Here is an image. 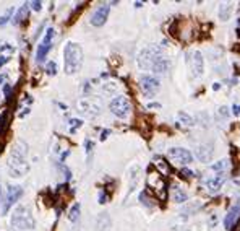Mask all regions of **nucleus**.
Here are the masks:
<instances>
[{"mask_svg": "<svg viewBox=\"0 0 240 231\" xmlns=\"http://www.w3.org/2000/svg\"><path fill=\"white\" fill-rule=\"evenodd\" d=\"M172 200L174 202H177V203H183V202H187L188 200V195H187V192L182 189L180 186H172Z\"/></svg>", "mask_w": 240, "mask_h": 231, "instance_id": "nucleus-15", "label": "nucleus"}, {"mask_svg": "<svg viewBox=\"0 0 240 231\" xmlns=\"http://www.w3.org/2000/svg\"><path fill=\"white\" fill-rule=\"evenodd\" d=\"M80 106L83 107V112H88L89 116H96V114H99V107L101 106L99 104H93V101H89V99H85V101H81L80 103Z\"/></svg>", "mask_w": 240, "mask_h": 231, "instance_id": "nucleus-16", "label": "nucleus"}, {"mask_svg": "<svg viewBox=\"0 0 240 231\" xmlns=\"http://www.w3.org/2000/svg\"><path fill=\"white\" fill-rule=\"evenodd\" d=\"M109 11H110V3H102L93 11L91 15V25L93 26H102L107 21V16H109Z\"/></svg>", "mask_w": 240, "mask_h": 231, "instance_id": "nucleus-11", "label": "nucleus"}, {"mask_svg": "<svg viewBox=\"0 0 240 231\" xmlns=\"http://www.w3.org/2000/svg\"><path fill=\"white\" fill-rule=\"evenodd\" d=\"M54 36H55L54 28H47L45 36L42 38V41H41L39 46H37V50H36V60H37V64H42V62L45 60L49 50L52 49V39H54Z\"/></svg>", "mask_w": 240, "mask_h": 231, "instance_id": "nucleus-6", "label": "nucleus"}, {"mask_svg": "<svg viewBox=\"0 0 240 231\" xmlns=\"http://www.w3.org/2000/svg\"><path fill=\"white\" fill-rule=\"evenodd\" d=\"M109 107H110V112L114 116H117V117H120V119L128 117V114L131 111V104L127 96H115L114 99L110 101Z\"/></svg>", "mask_w": 240, "mask_h": 231, "instance_id": "nucleus-5", "label": "nucleus"}, {"mask_svg": "<svg viewBox=\"0 0 240 231\" xmlns=\"http://www.w3.org/2000/svg\"><path fill=\"white\" fill-rule=\"evenodd\" d=\"M45 72H47L49 75H55V73H57V64H55L54 60L49 62V64L45 65Z\"/></svg>", "mask_w": 240, "mask_h": 231, "instance_id": "nucleus-25", "label": "nucleus"}, {"mask_svg": "<svg viewBox=\"0 0 240 231\" xmlns=\"http://www.w3.org/2000/svg\"><path fill=\"white\" fill-rule=\"evenodd\" d=\"M167 155L172 161L179 163V165H190L193 163V155L191 151H188L187 148H180V146H174V148H169Z\"/></svg>", "mask_w": 240, "mask_h": 231, "instance_id": "nucleus-9", "label": "nucleus"}, {"mask_svg": "<svg viewBox=\"0 0 240 231\" xmlns=\"http://www.w3.org/2000/svg\"><path fill=\"white\" fill-rule=\"evenodd\" d=\"M187 64L190 65L191 75L193 77H200L205 72V62H203V55L198 50H193L187 55Z\"/></svg>", "mask_w": 240, "mask_h": 231, "instance_id": "nucleus-8", "label": "nucleus"}, {"mask_svg": "<svg viewBox=\"0 0 240 231\" xmlns=\"http://www.w3.org/2000/svg\"><path fill=\"white\" fill-rule=\"evenodd\" d=\"M11 225L16 226L18 230H33L34 228V218L31 215V212L26 208V207L20 205L13 210V215H11Z\"/></svg>", "mask_w": 240, "mask_h": 231, "instance_id": "nucleus-4", "label": "nucleus"}, {"mask_svg": "<svg viewBox=\"0 0 240 231\" xmlns=\"http://www.w3.org/2000/svg\"><path fill=\"white\" fill-rule=\"evenodd\" d=\"M148 184H149V187H153V189L156 191V194H157L159 199H165L167 189H165V182H164V179L161 177L159 171H153V173H149V176H148Z\"/></svg>", "mask_w": 240, "mask_h": 231, "instance_id": "nucleus-10", "label": "nucleus"}, {"mask_svg": "<svg viewBox=\"0 0 240 231\" xmlns=\"http://www.w3.org/2000/svg\"><path fill=\"white\" fill-rule=\"evenodd\" d=\"M232 10H234L232 3H221L219 5V18L222 21L229 20L230 15H232Z\"/></svg>", "mask_w": 240, "mask_h": 231, "instance_id": "nucleus-18", "label": "nucleus"}, {"mask_svg": "<svg viewBox=\"0 0 240 231\" xmlns=\"http://www.w3.org/2000/svg\"><path fill=\"white\" fill-rule=\"evenodd\" d=\"M140 88L143 91V95L151 98V96H154L161 88V83L159 80L153 75H143L140 77Z\"/></svg>", "mask_w": 240, "mask_h": 231, "instance_id": "nucleus-7", "label": "nucleus"}, {"mask_svg": "<svg viewBox=\"0 0 240 231\" xmlns=\"http://www.w3.org/2000/svg\"><path fill=\"white\" fill-rule=\"evenodd\" d=\"M26 16H28V5H23L20 8V10H18V13H16V16H15V20H13V23H15V25H18V23H21V21H25L26 20Z\"/></svg>", "mask_w": 240, "mask_h": 231, "instance_id": "nucleus-19", "label": "nucleus"}, {"mask_svg": "<svg viewBox=\"0 0 240 231\" xmlns=\"http://www.w3.org/2000/svg\"><path fill=\"white\" fill-rule=\"evenodd\" d=\"M7 127H8V112H3L0 116V137L5 134Z\"/></svg>", "mask_w": 240, "mask_h": 231, "instance_id": "nucleus-23", "label": "nucleus"}, {"mask_svg": "<svg viewBox=\"0 0 240 231\" xmlns=\"http://www.w3.org/2000/svg\"><path fill=\"white\" fill-rule=\"evenodd\" d=\"M213 151H214L213 145H200L198 146V158L201 161H209L213 156Z\"/></svg>", "mask_w": 240, "mask_h": 231, "instance_id": "nucleus-17", "label": "nucleus"}, {"mask_svg": "<svg viewBox=\"0 0 240 231\" xmlns=\"http://www.w3.org/2000/svg\"><path fill=\"white\" fill-rule=\"evenodd\" d=\"M107 202V195H105L104 192H101L99 194V203H105Z\"/></svg>", "mask_w": 240, "mask_h": 231, "instance_id": "nucleus-30", "label": "nucleus"}, {"mask_svg": "<svg viewBox=\"0 0 240 231\" xmlns=\"http://www.w3.org/2000/svg\"><path fill=\"white\" fill-rule=\"evenodd\" d=\"M23 195V189H21L20 186H10L8 187V192H7V199H5V205H3V208H2V212L3 213H7V212L10 210V207L15 203L20 197Z\"/></svg>", "mask_w": 240, "mask_h": 231, "instance_id": "nucleus-13", "label": "nucleus"}, {"mask_svg": "<svg viewBox=\"0 0 240 231\" xmlns=\"http://www.w3.org/2000/svg\"><path fill=\"white\" fill-rule=\"evenodd\" d=\"M70 126H71V132H75V127H80L81 126V121H78V119H71Z\"/></svg>", "mask_w": 240, "mask_h": 231, "instance_id": "nucleus-29", "label": "nucleus"}, {"mask_svg": "<svg viewBox=\"0 0 240 231\" xmlns=\"http://www.w3.org/2000/svg\"><path fill=\"white\" fill-rule=\"evenodd\" d=\"M227 165H229L227 160H221L217 163H214V165H211V171H214V173H225Z\"/></svg>", "mask_w": 240, "mask_h": 231, "instance_id": "nucleus-21", "label": "nucleus"}, {"mask_svg": "<svg viewBox=\"0 0 240 231\" xmlns=\"http://www.w3.org/2000/svg\"><path fill=\"white\" fill-rule=\"evenodd\" d=\"M107 135H109V130H102V135H101V138L104 140V138H107Z\"/></svg>", "mask_w": 240, "mask_h": 231, "instance_id": "nucleus-32", "label": "nucleus"}, {"mask_svg": "<svg viewBox=\"0 0 240 231\" xmlns=\"http://www.w3.org/2000/svg\"><path fill=\"white\" fill-rule=\"evenodd\" d=\"M3 80H5V75H0V83H2Z\"/></svg>", "mask_w": 240, "mask_h": 231, "instance_id": "nucleus-34", "label": "nucleus"}, {"mask_svg": "<svg viewBox=\"0 0 240 231\" xmlns=\"http://www.w3.org/2000/svg\"><path fill=\"white\" fill-rule=\"evenodd\" d=\"M179 119L182 121V124H183V126H193V119H191L190 116H187L185 112H180V114H179Z\"/></svg>", "mask_w": 240, "mask_h": 231, "instance_id": "nucleus-24", "label": "nucleus"}, {"mask_svg": "<svg viewBox=\"0 0 240 231\" xmlns=\"http://www.w3.org/2000/svg\"><path fill=\"white\" fill-rule=\"evenodd\" d=\"M28 145L25 142L18 140L15 146L10 151V161H8V168H10V176L20 177L28 171Z\"/></svg>", "mask_w": 240, "mask_h": 231, "instance_id": "nucleus-2", "label": "nucleus"}, {"mask_svg": "<svg viewBox=\"0 0 240 231\" xmlns=\"http://www.w3.org/2000/svg\"><path fill=\"white\" fill-rule=\"evenodd\" d=\"M80 210H81V207L80 203H73L70 208V212H68V220L70 221H76L78 218H80Z\"/></svg>", "mask_w": 240, "mask_h": 231, "instance_id": "nucleus-20", "label": "nucleus"}, {"mask_svg": "<svg viewBox=\"0 0 240 231\" xmlns=\"http://www.w3.org/2000/svg\"><path fill=\"white\" fill-rule=\"evenodd\" d=\"M138 65L145 70H153L154 73H165L170 68V60L164 55L162 47L148 46L138 55Z\"/></svg>", "mask_w": 240, "mask_h": 231, "instance_id": "nucleus-1", "label": "nucleus"}, {"mask_svg": "<svg viewBox=\"0 0 240 231\" xmlns=\"http://www.w3.org/2000/svg\"><path fill=\"white\" fill-rule=\"evenodd\" d=\"M225 181H227V173H216L211 179L206 181L205 186H206V189H208L209 194H216V192L221 191V187H222V184H224Z\"/></svg>", "mask_w": 240, "mask_h": 231, "instance_id": "nucleus-12", "label": "nucleus"}, {"mask_svg": "<svg viewBox=\"0 0 240 231\" xmlns=\"http://www.w3.org/2000/svg\"><path fill=\"white\" fill-rule=\"evenodd\" d=\"M239 218H240V203H237V205L230 207L229 212H227V215H225V218H224V226H225V230H229V231L232 230Z\"/></svg>", "mask_w": 240, "mask_h": 231, "instance_id": "nucleus-14", "label": "nucleus"}, {"mask_svg": "<svg viewBox=\"0 0 240 231\" xmlns=\"http://www.w3.org/2000/svg\"><path fill=\"white\" fill-rule=\"evenodd\" d=\"M83 65V49L73 41L67 42L63 47V70L68 75H73L81 70Z\"/></svg>", "mask_w": 240, "mask_h": 231, "instance_id": "nucleus-3", "label": "nucleus"}, {"mask_svg": "<svg viewBox=\"0 0 240 231\" xmlns=\"http://www.w3.org/2000/svg\"><path fill=\"white\" fill-rule=\"evenodd\" d=\"M154 165L157 166V169H159V174H161V171H162V174H169V173H170L169 165H167L164 160H161V158H156V163H154Z\"/></svg>", "mask_w": 240, "mask_h": 231, "instance_id": "nucleus-22", "label": "nucleus"}, {"mask_svg": "<svg viewBox=\"0 0 240 231\" xmlns=\"http://www.w3.org/2000/svg\"><path fill=\"white\" fill-rule=\"evenodd\" d=\"M29 5H31V8L34 11H39L41 8H42V3H41L39 0H33V2H29Z\"/></svg>", "mask_w": 240, "mask_h": 231, "instance_id": "nucleus-28", "label": "nucleus"}, {"mask_svg": "<svg viewBox=\"0 0 240 231\" xmlns=\"http://www.w3.org/2000/svg\"><path fill=\"white\" fill-rule=\"evenodd\" d=\"M2 200H3V197H2V187H0V203H2Z\"/></svg>", "mask_w": 240, "mask_h": 231, "instance_id": "nucleus-33", "label": "nucleus"}, {"mask_svg": "<svg viewBox=\"0 0 240 231\" xmlns=\"http://www.w3.org/2000/svg\"><path fill=\"white\" fill-rule=\"evenodd\" d=\"M8 60H10V57H8V55H2V59H0V67L3 65V64H7Z\"/></svg>", "mask_w": 240, "mask_h": 231, "instance_id": "nucleus-31", "label": "nucleus"}, {"mask_svg": "<svg viewBox=\"0 0 240 231\" xmlns=\"http://www.w3.org/2000/svg\"><path fill=\"white\" fill-rule=\"evenodd\" d=\"M180 176L183 177V179H191V177L195 176V173L190 169H187V168H183V169H180Z\"/></svg>", "mask_w": 240, "mask_h": 231, "instance_id": "nucleus-27", "label": "nucleus"}, {"mask_svg": "<svg viewBox=\"0 0 240 231\" xmlns=\"http://www.w3.org/2000/svg\"><path fill=\"white\" fill-rule=\"evenodd\" d=\"M11 15H13V8H10V10L7 11L5 15L0 16V26L5 25V23H8V21H10V16H11Z\"/></svg>", "mask_w": 240, "mask_h": 231, "instance_id": "nucleus-26", "label": "nucleus"}]
</instances>
